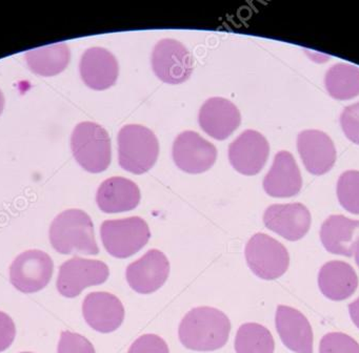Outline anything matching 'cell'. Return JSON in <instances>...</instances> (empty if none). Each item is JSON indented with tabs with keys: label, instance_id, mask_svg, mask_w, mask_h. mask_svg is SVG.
Instances as JSON below:
<instances>
[{
	"label": "cell",
	"instance_id": "29",
	"mask_svg": "<svg viewBox=\"0 0 359 353\" xmlns=\"http://www.w3.org/2000/svg\"><path fill=\"white\" fill-rule=\"evenodd\" d=\"M340 124L346 138L359 145V102L348 105L342 111Z\"/></svg>",
	"mask_w": 359,
	"mask_h": 353
},
{
	"label": "cell",
	"instance_id": "10",
	"mask_svg": "<svg viewBox=\"0 0 359 353\" xmlns=\"http://www.w3.org/2000/svg\"><path fill=\"white\" fill-rule=\"evenodd\" d=\"M216 158V147L192 130L182 132L174 141V162L178 168L189 174L207 172L215 163Z\"/></svg>",
	"mask_w": 359,
	"mask_h": 353
},
{
	"label": "cell",
	"instance_id": "17",
	"mask_svg": "<svg viewBox=\"0 0 359 353\" xmlns=\"http://www.w3.org/2000/svg\"><path fill=\"white\" fill-rule=\"evenodd\" d=\"M276 330L281 342L296 353H313V330L310 321L297 309L285 305L277 307Z\"/></svg>",
	"mask_w": 359,
	"mask_h": 353
},
{
	"label": "cell",
	"instance_id": "30",
	"mask_svg": "<svg viewBox=\"0 0 359 353\" xmlns=\"http://www.w3.org/2000/svg\"><path fill=\"white\" fill-rule=\"evenodd\" d=\"M128 353H170L167 342L155 334H144L130 347Z\"/></svg>",
	"mask_w": 359,
	"mask_h": 353
},
{
	"label": "cell",
	"instance_id": "12",
	"mask_svg": "<svg viewBox=\"0 0 359 353\" xmlns=\"http://www.w3.org/2000/svg\"><path fill=\"white\" fill-rule=\"evenodd\" d=\"M270 153L268 140L260 132L245 130L229 146L233 167L245 176H254L264 167Z\"/></svg>",
	"mask_w": 359,
	"mask_h": 353
},
{
	"label": "cell",
	"instance_id": "33",
	"mask_svg": "<svg viewBox=\"0 0 359 353\" xmlns=\"http://www.w3.org/2000/svg\"><path fill=\"white\" fill-rule=\"evenodd\" d=\"M355 261H356L357 266L359 267V239L357 240L356 245H355Z\"/></svg>",
	"mask_w": 359,
	"mask_h": 353
},
{
	"label": "cell",
	"instance_id": "28",
	"mask_svg": "<svg viewBox=\"0 0 359 353\" xmlns=\"http://www.w3.org/2000/svg\"><path fill=\"white\" fill-rule=\"evenodd\" d=\"M57 353H96L92 342L75 332L64 331L60 335Z\"/></svg>",
	"mask_w": 359,
	"mask_h": 353
},
{
	"label": "cell",
	"instance_id": "34",
	"mask_svg": "<svg viewBox=\"0 0 359 353\" xmlns=\"http://www.w3.org/2000/svg\"><path fill=\"white\" fill-rule=\"evenodd\" d=\"M4 106H5V97H4L3 92L0 90V115L3 113Z\"/></svg>",
	"mask_w": 359,
	"mask_h": 353
},
{
	"label": "cell",
	"instance_id": "13",
	"mask_svg": "<svg viewBox=\"0 0 359 353\" xmlns=\"http://www.w3.org/2000/svg\"><path fill=\"white\" fill-rule=\"evenodd\" d=\"M266 228L285 237L287 241H298L310 230V212L300 203L275 204L269 206L264 214Z\"/></svg>",
	"mask_w": 359,
	"mask_h": 353
},
{
	"label": "cell",
	"instance_id": "11",
	"mask_svg": "<svg viewBox=\"0 0 359 353\" xmlns=\"http://www.w3.org/2000/svg\"><path fill=\"white\" fill-rule=\"evenodd\" d=\"M170 275V262L161 250L151 249L131 263L126 271L128 284L134 291L153 293L163 287Z\"/></svg>",
	"mask_w": 359,
	"mask_h": 353
},
{
	"label": "cell",
	"instance_id": "9",
	"mask_svg": "<svg viewBox=\"0 0 359 353\" xmlns=\"http://www.w3.org/2000/svg\"><path fill=\"white\" fill-rule=\"evenodd\" d=\"M151 62L155 75L165 83H182L192 75V55L175 39L161 40L153 48Z\"/></svg>",
	"mask_w": 359,
	"mask_h": 353
},
{
	"label": "cell",
	"instance_id": "4",
	"mask_svg": "<svg viewBox=\"0 0 359 353\" xmlns=\"http://www.w3.org/2000/svg\"><path fill=\"white\" fill-rule=\"evenodd\" d=\"M73 155L79 165L97 174L109 167L112 158L108 132L94 122H81L73 130L71 138Z\"/></svg>",
	"mask_w": 359,
	"mask_h": 353
},
{
	"label": "cell",
	"instance_id": "1",
	"mask_svg": "<svg viewBox=\"0 0 359 353\" xmlns=\"http://www.w3.org/2000/svg\"><path fill=\"white\" fill-rule=\"evenodd\" d=\"M231 321L226 313L213 307H197L180 321L178 335L186 348L194 351H214L228 342Z\"/></svg>",
	"mask_w": 359,
	"mask_h": 353
},
{
	"label": "cell",
	"instance_id": "3",
	"mask_svg": "<svg viewBox=\"0 0 359 353\" xmlns=\"http://www.w3.org/2000/svg\"><path fill=\"white\" fill-rule=\"evenodd\" d=\"M119 165L132 174H142L156 163L159 155L158 139L146 126L129 124L118 132Z\"/></svg>",
	"mask_w": 359,
	"mask_h": 353
},
{
	"label": "cell",
	"instance_id": "2",
	"mask_svg": "<svg viewBox=\"0 0 359 353\" xmlns=\"http://www.w3.org/2000/svg\"><path fill=\"white\" fill-rule=\"evenodd\" d=\"M50 242L62 254H100L92 219L81 209L66 210L54 219L50 227Z\"/></svg>",
	"mask_w": 359,
	"mask_h": 353
},
{
	"label": "cell",
	"instance_id": "20",
	"mask_svg": "<svg viewBox=\"0 0 359 353\" xmlns=\"http://www.w3.org/2000/svg\"><path fill=\"white\" fill-rule=\"evenodd\" d=\"M358 239L359 221L341 214H333L321 225V243L331 254L351 258L354 254Z\"/></svg>",
	"mask_w": 359,
	"mask_h": 353
},
{
	"label": "cell",
	"instance_id": "22",
	"mask_svg": "<svg viewBox=\"0 0 359 353\" xmlns=\"http://www.w3.org/2000/svg\"><path fill=\"white\" fill-rule=\"evenodd\" d=\"M96 202L100 209L106 214L129 212L140 204V191L133 181L114 176L102 183Z\"/></svg>",
	"mask_w": 359,
	"mask_h": 353
},
{
	"label": "cell",
	"instance_id": "23",
	"mask_svg": "<svg viewBox=\"0 0 359 353\" xmlns=\"http://www.w3.org/2000/svg\"><path fill=\"white\" fill-rule=\"evenodd\" d=\"M71 52L64 42L34 48L26 53L29 67L37 75L55 76L62 73L70 62Z\"/></svg>",
	"mask_w": 359,
	"mask_h": 353
},
{
	"label": "cell",
	"instance_id": "19",
	"mask_svg": "<svg viewBox=\"0 0 359 353\" xmlns=\"http://www.w3.org/2000/svg\"><path fill=\"white\" fill-rule=\"evenodd\" d=\"M302 186V174L292 153H276L272 167L264 180V189L271 197L290 198L297 195Z\"/></svg>",
	"mask_w": 359,
	"mask_h": 353
},
{
	"label": "cell",
	"instance_id": "18",
	"mask_svg": "<svg viewBox=\"0 0 359 353\" xmlns=\"http://www.w3.org/2000/svg\"><path fill=\"white\" fill-rule=\"evenodd\" d=\"M81 76L89 88L104 90L114 85L118 78L116 57L104 48H91L81 57Z\"/></svg>",
	"mask_w": 359,
	"mask_h": 353
},
{
	"label": "cell",
	"instance_id": "21",
	"mask_svg": "<svg viewBox=\"0 0 359 353\" xmlns=\"http://www.w3.org/2000/svg\"><path fill=\"white\" fill-rule=\"evenodd\" d=\"M321 293L331 300H344L353 296L358 287L356 271L344 261L325 263L318 273Z\"/></svg>",
	"mask_w": 359,
	"mask_h": 353
},
{
	"label": "cell",
	"instance_id": "8",
	"mask_svg": "<svg viewBox=\"0 0 359 353\" xmlns=\"http://www.w3.org/2000/svg\"><path fill=\"white\" fill-rule=\"evenodd\" d=\"M53 269V260L49 254L41 250H28L12 263L10 281L25 293L41 291L51 281Z\"/></svg>",
	"mask_w": 359,
	"mask_h": 353
},
{
	"label": "cell",
	"instance_id": "24",
	"mask_svg": "<svg viewBox=\"0 0 359 353\" xmlns=\"http://www.w3.org/2000/svg\"><path fill=\"white\" fill-rule=\"evenodd\" d=\"M325 88L333 98L348 100L359 95V67L337 63L325 74Z\"/></svg>",
	"mask_w": 359,
	"mask_h": 353
},
{
	"label": "cell",
	"instance_id": "16",
	"mask_svg": "<svg viewBox=\"0 0 359 353\" xmlns=\"http://www.w3.org/2000/svg\"><path fill=\"white\" fill-rule=\"evenodd\" d=\"M199 125L216 140L229 138L241 122V111L228 99H208L199 111Z\"/></svg>",
	"mask_w": 359,
	"mask_h": 353
},
{
	"label": "cell",
	"instance_id": "25",
	"mask_svg": "<svg viewBox=\"0 0 359 353\" xmlns=\"http://www.w3.org/2000/svg\"><path fill=\"white\" fill-rule=\"evenodd\" d=\"M274 338L268 328L257 323H245L237 330L236 353H273Z\"/></svg>",
	"mask_w": 359,
	"mask_h": 353
},
{
	"label": "cell",
	"instance_id": "14",
	"mask_svg": "<svg viewBox=\"0 0 359 353\" xmlns=\"http://www.w3.org/2000/svg\"><path fill=\"white\" fill-rule=\"evenodd\" d=\"M83 314L90 327L102 333H110L123 323L125 308L114 294L92 292L83 300Z\"/></svg>",
	"mask_w": 359,
	"mask_h": 353
},
{
	"label": "cell",
	"instance_id": "26",
	"mask_svg": "<svg viewBox=\"0 0 359 353\" xmlns=\"http://www.w3.org/2000/svg\"><path fill=\"white\" fill-rule=\"evenodd\" d=\"M337 197L346 212L359 214V172L348 170L341 174L338 179Z\"/></svg>",
	"mask_w": 359,
	"mask_h": 353
},
{
	"label": "cell",
	"instance_id": "7",
	"mask_svg": "<svg viewBox=\"0 0 359 353\" xmlns=\"http://www.w3.org/2000/svg\"><path fill=\"white\" fill-rule=\"evenodd\" d=\"M110 275L108 265L102 261L73 258L60 266L58 291L66 298H76L85 288L104 284Z\"/></svg>",
	"mask_w": 359,
	"mask_h": 353
},
{
	"label": "cell",
	"instance_id": "15",
	"mask_svg": "<svg viewBox=\"0 0 359 353\" xmlns=\"http://www.w3.org/2000/svg\"><path fill=\"white\" fill-rule=\"evenodd\" d=\"M297 148L309 172L315 176L327 174L336 161L332 139L320 130H304L298 134Z\"/></svg>",
	"mask_w": 359,
	"mask_h": 353
},
{
	"label": "cell",
	"instance_id": "27",
	"mask_svg": "<svg viewBox=\"0 0 359 353\" xmlns=\"http://www.w3.org/2000/svg\"><path fill=\"white\" fill-rule=\"evenodd\" d=\"M319 353H359V344L348 334L331 332L321 338Z\"/></svg>",
	"mask_w": 359,
	"mask_h": 353
},
{
	"label": "cell",
	"instance_id": "6",
	"mask_svg": "<svg viewBox=\"0 0 359 353\" xmlns=\"http://www.w3.org/2000/svg\"><path fill=\"white\" fill-rule=\"evenodd\" d=\"M245 256L248 266L260 279H278L289 268L287 248L266 233H256L248 241Z\"/></svg>",
	"mask_w": 359,
	"mask_h": 353
},
{
	"label": "cell",
	"instance_id": "35",
	"mask_svg": "<svg viewBox=\"0 0 359 353\" xmlns=\"http://www.w3.org/2000/svg\"><path fill=\"white\" fill-rule=\"evenodd\" d=\"M22 353H32V352H22Z\"/></svg>",
	"mask_w": 359,
	"mask_h": 353
},
{
	"label": "cell",
	"instance_id": "5",
	"mask_svg": "<svg viewBox=\"0 0 359 353\" xmlns=\"http://www.w3.org/2000/svg\"><path fill=\"white\" fill-rule=\"evenodd\" d=\"M102 244L107 251L117 258L137 254L151 237L149 225L140 216L104 221L100 227Z\"/></svg>",
	"mask_w": 359,
	"mask_h": 353
},
{
	"label": "cell",
	"instance_id": "31",
	"mask_svg": "<svg viewBox=\"0 0 359 353\" xmlns=\"http://www.w3.org/2000/svg\"><path fill=\"white\" fill-rule=\"evenodd\" d=\"M16 335L15 324L7 313L0 311V352L7 350Z\"/></svg>",
	"mask_w": 359,
	"mask_h": 353
},
{
	"label": "cell",
	"instance_id": "32",
	"mask_svg": "<svg viewBox=\"0 0 359 353\" xmlns=\"http://www.w3.org/2000/svg\"><path fill=\"white\" fill-rule=\"evenodd\" d=\"M348 312H350V317L352 319L353 323L359 329V298L348 305Z\"/></svg>",
	"mask_w": 359,
	"mask_h": 353
}]
</instances>
